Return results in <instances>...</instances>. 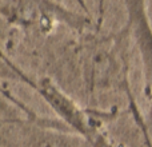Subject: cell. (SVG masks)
I'll use <instances>...</instances> for the list:
<instances>
[{"mask_svg": "<svg viewBox=\"0 0 152 147\" xmlns=\"http://www.w3.org/2000/svg\"><path fill=\"white\" fill-rule=\"evenodd\" d=\"M35 88L40 92V95L43 96V99L64 119L69 124H72L76 127V130L88 134V122L87 118L84 116L83 111L69 99L68 96L63 94L52 82H50L48 79L40 80L37 84H35Z\"/></svg>", "mask_w": 152, "mask_h": 147, "instance_id": "obj_2", "label": "cell"}, {"mask_svg": "<svg viewBox=\"0 0 152 147\" xmlns=\"http://www.w3.org/2000/svg\"><path fill=\"white\" fill-rule=\"evenodd\" d=\"M132 35L137 44L140 58L143 62L144 75L152 95V29L148 23L144 0H126Z\"/></svg>", "mask_w": 152, "mask_h": 147, "instance_id": "obj_1", "label": "cell"}, {"mask_svg": "<svg viewBox=\"0 0 152 147\" xmlns=\"http://www.w3.org/2000/svg\"><path fill=\"white\" fill-rule=\"evenodd\" d=\"M77 1H79V4H80L81 7H83L84 10H86V8H87V5H86V3H84V0H77Z\"/></svg>", "mask_w": 152, "mask_h": 147, "instance_id": "obj_3", "label": "cell"}]
</instances>
